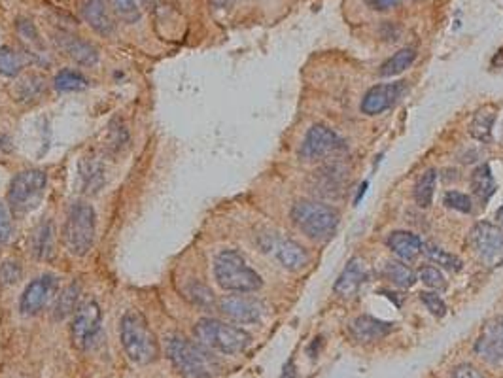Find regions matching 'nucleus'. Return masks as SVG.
I'll return each instance as SVG.
<instances>
[{"label":"nucleus","instance_id":"nucleus-45","mask_svg":"<svg viewBox=\"0 0 503 378\" xmlns=\"http://www.w3.org/2000/svg\"><path fill=\"white\" fill-rule=\"evenodd\" d=\"M157 4V0H142V6H144L146 10H153Z\"/></svg>","mask_w":503,"mask_h":378},{"label":"nucleus","instance_id":"nucleus-46","mask_svg":"<svg viewBox=\"0 0 503 378\" xmlns=\"http://www.w3.org/2000/svg\"><path fill=\"white\" fill-rule=\"evenodd\" d=\"M496 216H498V220H499V222L503 223V205L499 206V210H498V214H496Z\"/></svg>","mask_w":503,"mask_h":378},{"label":"nucleus","instance_id":"nucleus-39","mask_svg":"<svg viewBox=\"0 0 503 378\" xmlns=\"http://www.w3.org/2000/svg\"><path fill=\"white\" fill-rule=\"evenodd\" d=\"M420 301L424 303L426 308H428V310H430L436 318H443L445 314H447V305H445V301H443L437 293H433V291H422V293H420Z\"/></svg>","mask_w":503,"mask_h":378},{"label":"nucleus","instance_id":"nucleus-13","mask_svg":"<svg viewBox=\"0 0 503 378\" xmlns=\"http://www.w3.org/2000/svg\"><path fill=\"white\" fill-rule=\"evenodd\" d=\"M403 93H405V82L375 85L365 93L362 100V112L367 116H379L382 112L390 110L401 99Z\"/></svg>","mask_w":503,"mask_h":378},{"label":"nucleus","instance_id":"nucleus-19","mask_svg":"<svg viewBox=\"0 0 503 378\" xmlns=\"http://www.w3.org/2000/svg\"><path fill=\"white\" fill-rule=\"evenodd\" d=\"M80 180H82V188L87 195L99 193V189L104 185V163L99 156L90 153V156L82 157L80 161Z\"/></svg>","mask_w":503,"mask_h":378},{"label":"nucleus","instance_id":"nucleus-36","mask_svg":"<svg viewBox=\"0 0 503 378\" xmlns=\"http://www.w3.org/2000/svg\"><path fill=\"white\" fill-rule=\"evenodd\" d=\"M418 279L422 280L428 288H433V289L447 288V280H445L441 271L436 267H431V265H426V267L420 269Z\"/></svg>","mask_w":503,"mask_h":378},{"label":"nucleus","instance_id":"nucleus-1","mask_svg":"<svg viewBox=\"0 0 503 378\" xmlns=\"http://www.w3.org/2000/svg\"><path fill=\"white\" fill-rule=\"evenodd\" d=\"M119 339L129 360L136 365H150L157 362L161 354L153 329L150 328L144 314L139 310L125 312L119 323Z\"/></svg>","mask_w":503,"mask_h":378},{"label":"nucleus","instance_id":"nucleus-40","mask_svg":"<svg viewBox=\"0 0 503 378\" xmlns=\"http://www.w3.org/2000/svg\"><path fill=\"white\" fill-rule=\"evenodd\" d=\"M11 231H13V225H11V216L8 206L0 200V246L6 244L11 237Z\"/></svg>","mask_w":503,"mask_h":378},{"label":"nucleus","instance_id":"nucleus-24","mask_svg":"<svg viewBox=\"0 0 503 378\" xmlns=\"http://www.w3.org/2000/svg\"><path fill=\"white\" fill-rule=\"evenodd\" d=\"M471 189L481 202H488L496 193V180L492 176V171L488 165H481L473 171L471 176Z\"/></svg>","mask_w":503,"mask_h":378},{"label":"nucleus","instance_id":"nucleus-14","mask_svg":"<svg viewBox=\"0 0 503 378\" xmlns=\"http://www.w3.org/2000/svg\"><path fill=\"white\" fill-rule=\"evenodd\" d=\"M477 356L487 362H499L503 360V316L492 318L485 323L481 335L475 342Z\"/></svg>","mask_w":503,"mask_h":378},{"label":"nucleus","instance_id":"nucleus-26","mask_svg":"<svg viewBox=\"0 0 503 378\" xmlns=\"http://www.w3.org/2000/svg\"><path fill=\"white\" fill-rule=\"evenodd\" d=\"M436 180H437V173L433 168H428L424 173L420 174L416 178V184H414L413 195H414V202L420 206V208H430L431 200H433V193H436Z\"/></svg>","mask_w":503,"mask_h":378},{"label":"nucleus","instance_id":"nucleus-17","mask_svg":"<svg viewBox=\"0 0 503 378\" xmlns=\"http://www.w3.org/2000/svg\"><path fill=\"white\" fill-rule=\"evenodd\" d=\"M365 276H367V269H365L364 261L362 259H352L345 267L341 276L337 279L333 289H335L337 295H341L342 299H350V297H354L359 291L362 284L365 282Z\"/></svg>","mask_w":503,"mask_h":378},{"label":"nucleus","instance_id":"nucleus-44","mask_svg":"<svg viewBox=\"0 0 503 378\" xmlns=\"http://www.w3.org/2000/svg\"><path fill=\"white\" fill-rule=\"evenodd\" d=\"M237 0H212V4L216 8H229L231 4H235Z\"/></svg>","mask_w":503,"mask_h":378},{"label":"nucleus","instance_id":"nucleus-42","mask_svg":"<svg viewBox=\"0 0 503 378\" xmlns=\"http://www.w3.org/2000/svg\"><path fill=\"white\" fill-rule=\"evenodd\" d=\"M365 2H367V6H371L373 10L386 11V10H391V8H396L401 0H365Z\"/></svg>","mask_w":503,"mask_h":378},{"label":"nucleus","instance_id":"nucleus-35","mask_svg":"<svg viewBox=\"0 0 503 378\" xmlns=\"http://www.w3.org/2000/svg\"><path fill=\"white\" fill-rule=\"evenodd\" d=\"M21 59H19L16 51L8 48V45L0 48V74H4V76H17V74L21 72Z\"/></svg>","mask_w":503,"mask_h":378},{"label":"nucleus","instance_id":"nucleus-5","mask_svg":"<svg viewBox=\"0 0 503 378\" xmlns=\"http://www.w3.org/2000/svg\"><path fill=\"white\" fill-rule=\"evenodd\" d=\"M199 345L222 354H241L248 348L252 337L241 328L220 322L214 318H201L193 328Z\"/></svg>","mask_w":503,"mask_h":378},{"label":"nucleus","instance_id":"nucleus-28","mask_svg":"<svg viewBox=\"0 0 503 378\" xmlns=\"http://www.w3.org/2000/svg\"><path fill=\"white\" fill-rule=\"evenodd\" d=\"M45 91V80L40 74H28L23 80H19L16 85V99L19 102H31L36 100Z\"/></svg>","mask_w":503,"mask_h":378},{"label":"nucleus","instance_id":"nucleus-2","mask_svg":"<svg viewBox=\"0 0 503 378\" xmlns=\"http://www.w3.org/2000/svg\"><path fill=\"white\" fill-rule=\"evenodd\" d=\"M167 352L178 373L185 378H214L220 371L216 357L199 342H191L182 335L168 339Z\"/></svg>","mask_w":503,"mask_h":378},{"label":"nucleus","instance_id":"nucleus-32","mask_svg":"<svg viewBox=\"0 0 503 378\" xmlns=\"http://www.w3.org/2000/svg\"><path fill=\"white\" fill-rule=\"evenodd\" d=\"M129 146V131L121 119H114L108 127L107 148L112 156H118Z\"/></svg>","mask_w":503,"mask_h":378},{"label":"nucleus","instance_id":"nucleus-22","mask_svg":"<svg viewBox=\"0 0 503 378\" xmlns=\"http://www.w3.org/2000/svg\"><path fill=\"white\" fill-rule=\"evenodd\" d=\"M31 246H33L34 257H38V259L48 261L55 256V227H53V223H40L38 227L34 229Z\"/></svg>","mask_w":503,"mask_h":378},{"label":"nucleus","instance_id":"nucleus-12","mask_svg":"<svg viewBox=\"0 0 503 378\" xmlns=\"http://www.w3.org/2000/svg\"><path fill=\"white\" fill-rule=\"evenodd\" d=\"M220 312L237 323H256L263 316V305L247 295H225L220 301Z\"/></svg>","mask_w":503,"mask_h":378},{"label":"nucleus","instance_id":"nucleus-38","mask_svg":"<svg viewBox=\"0 0 503 378\" xmlns=\"http://www.w3.org/2000/svg\"><path fill=\"white\" fill-rule=\"evenodd\" d=\"M445 205L453 210L464 212V214H470L471 208H473V202L465 193H460V191H447L445 195Z\"/></svg>","mask_w":503,"mask_h":378},{"label":"nucleus","instance_id":"nucleus-16","mask_svg":"<svg viewBox=\"0 0 503 378\" xmlns=\"http://www.w3.org/2000/svg\"><path fill=\"white\" fill-rule=\"evenodd\" d=\"M82 17L95 33L108 36L114 33V19L104 0H82Z\"/></svg>","mask_w":503,"mask_h":378},{"label":"nucleus","instance_id":"nucleus-41","mask_svg":"<svg viewBox=\"0 0 503 378\" xmlns=\"http://www.w3.org/2000/svg\"><path fill=\"white\" fill-rule=\"evenodd\" d=\"M450 378H482V374L471 365H460L454 369V373Z\"/></svg>","mask_w":503,"mask_h":378},{"label":"nucleus","instance_id":"nucleus-43","mask_svg":"<svg viewBox=\"0 0 503 378\" xmlns=\"http://www.w3.org/2000/svg\"><path fill=\"white\" fill-rule=\"evenodd\" d=\"M11 150H13V144H11L10 136L0 133V156H8L11 153Z\"/></svg>","mask_w":503,"mask_h":378},{"label":"nucleus","instance_id":"nucleus-9","mask_svg":"<svg viewBox=\"0 0 503 378\" xmlns=\"http://www.w3.org/2000/svg\"><path fill=\"white\" fill-rule=\"evenodd\" d=\"M101 306L97 305L95 301H87L80 306L76 314H74L72 328H70V335H72V346L78 350H87L93 340L97 339V335L101 331Z\"/></svg>","mask_w":503,"mask_h":378},{"label":"nucleus","instance_id":"nucleus-34","mask_svg":"<svg viewBox=\"0 0 503 378\" xmlns=\"http://www.w3.org/2000/svg\"><path fill=\"white\" fill-rule=\"evenodd\" d=\"M110 6H112V11L121 21L129 23V25L139 23L140 8L134 0H110Z\"/></svg>","mask_w":503,"mask_h":378},{"label":"nucleus","instance_id":"nucleus-21","mask_svg":"<svg viewBox=\"0 0 503 378\" xmlns=\"http://www.w3.org/2000/svg\"><path fill=\"white\" fill-rule=\"evenodd\" d=\"M61 45L63 50L67 51V55L74 59L78 65L93 67L99 63V50L87 40H82L78 36H65V38H61Z\"/></svg>","mask_w":503,"mask_h":378},{"label":"nucleus","instance_id":"nucleus-10","mask_svg":"<svg viewBox=\"0 0 503 378\" xmlns=\"http://www.w3.org/2000/svg\"><path fill=\"white\" fill-rule=\"evenodd\" d=\"M342 148H345L342 140L330 127L313 125L308 129L305 140H303L299 156H301L303 161H322V159L330 157L331 153H335Z\"/></svg>","mask_w":503,"mask_h":378},{"label":"nucleus","instance_id":"nucleus-11","mask_svg":"<svg viewBox=\"0 0 503 378\" xmlns=\"http://www.w3.org/2000/svg\"><path fill=\"white\" fill-rule=\"evenodd\" d=\"M57 291V279L53 274H44L34 279L23 291L19 299V310L23 316H36L40 310H44L45 305L53 299Z\"/></svg>","mask_w":503,"mask_h":378},{"label":"nucleus","instance_id":"nucleus-31","mask_svg":"<svg viewBox=\"0 0 503 378\" xmlns=\"http://www.w3.org/2000/svg\"><path fill=\"white\" fill-rule=\"evenodd\" d=\"M90 85L87 78L84 74H80L78 70H70L65 68L55 76V90L63 91V93H72V91H82Z\"/></svg>","mask_w":503,"mask_h":378},{"label":"nucleus","instance_id":"nucleus-23","mask_svg":"<svg viewBox=\"0 0 503 378\" xmlns=\"http://www.w3.org/2000/svg\"><path fill=\"white\" fill-rule=\"evenodd\" d=\"M494 122H496V106H482L477 110V114L471 119L470 125V134L475 140L481 142H488L492 136Z\"/></svg>","mask_w":503,"mask_h":378},{"label":"nucleus","instance_id":"nucleus-20","mask_svg":"<svg viewBox=\"0 0 503 378\" xmlns=\"http://www.w3.org/2000/svg\"><path fill=\"white\" fill-rule=\"evenodd\" d=\"M386 244L403 261H414L422 254V240L409 231H394L386 240Z\"/></svg>","mask_w":503,"mask_h":378},{"label":"nucleus","instance_id":"nucleus-4","mask_svg":"<svg viewBox=\"0 0 503 378\" xmlns=\"http://www.w3.org/2000/svg\"><path fill=\"white\" fill-rule=\"evenodd\" d=\"M214 279L220 288L237 293H250L263 286L261 276L248 267L247 259L235 250L220 252L214 259Z\"/></svg>","mask_w":503,"mask_h":378},{"label":"nucleus","instance_id":"nucleus-3","mask_svg":"<svg viewBox=\"0 0 503 378\" xmlns=\"http://www.w3.org/2000/svg\"><path fill=\"white\" fill-rule=\"evenodd\" d=\"M291 222L314 242H328L339 227L335 208L316 200H297L291 208Z\"/></svg>","mask_w":503,"mask_h":378},{"label":"nucleus","instance_id":"nucleus-6","mask_svg":"<svg viewBox=\"0 0 503 378\" xmlns=\"http://www.w3.org/2000/svg\"><path fill=\"white\" fill-rule=\"evenodd\" d=\"M97 234V216L93 206L76 202L63 225V242L72 256L84 257L93 248Z\"/></svg>","mask_w":503,"mask_h":378},{"label":"nucleus","instance_id":"nucleus-33","mask_svg":"<svg viewBox=\"0 0 503 378\" xmlns=\"http://www.w3.org/2000/svg\"><path fill=\"white\" fill-rule=\"evenodd\" d=\"M422 252H424L426 256H428V259L433 263H437V265H441L443 269H448V271H460L462 269V261H460L458 257L453 256V254H448V252L441 250L439 246L436 244H422Z\"/></svg>","mask_w":503,"mask_h":378},{"label":"nucleus","instance_id":"nucleus-37","mask_svg":"<svg viewBox=\"0 0 503 378\" xmlns=\"http://www.w3.org/2000/svg\"><path fill=\"white\" fill-rule=\"evenodd\" d=\"M21 265L17 261H4L0 265V286H13L21 280Z\"/></svg>","mask_w":503,"mask_h":378},{"label":"nucleus","instance_id":"nucleus-15","mask_svg":"<svg viewBox=\"0 0 503 378\" xmlns=\"http://www.w3.org/2000/svg\"><path fill=\"white\" fill-rule=\"evenodd\" d=\"M261 248L265 252L273 250L274 257L278 259V263L288 271H301L307 267L308 254L301 244H297L296 240L282 239V240H269L263 242Z\"/></svg>","mask_w":503,"mask_h":378},{"label":"nucleus","instance_id":"nucleus-29","mask_svg":"<svg viewBox=\"0 0 503 378\" xmlns=\"http://www.w3.org/2000/svg\"><path fill=\"white\" fill-rule=\"evenodd\" d=\"M16 28L23 44H27L28 53H31V55H42L44 44H42V38H40V34L38 31H36V27H34V23L31 21V19H19Z\"/></svg>","mask_w":503,"mask_h":378},{"label":"nucleus","instance_id":"nucleus-8","mask_svg":"<svg viewBox=\"0 0 503 378\" xmlns=\"http://www.w3.org/2000/svg\"><path fill=\"white\" fill-rule=\"evenodd\" d=\"M471 246L479 261L488 269L503 265V229L490 222H479L471 229Z\"/></svg>","mask_w":503,"mask_h":378},{"label":"nucleus","instance_id":"nucleus-25","mask_svg":"<svg viewBox=\"0 0 503 378\" xmlns=\"http://www.w3.org/2000/svg\"><path fill=\"white\" fill-rule=\"evenodd\" d=\"M414 59H416V51H414L413 48H403V50H399L397 53H394L388 61L380 65L379 76L390 78V76H397V74L405 72V70L413 65Z\"/></svg>","mask_w":503,"mask_h":378},{"label":"nucleus","instance_id":"nucleus-27","mask_svg":"<svg viewBox=\"0 0 503 378\" xmlns=\"http://www.w3.org/2000/svg\"><path fill=\"white\" fill-rule=\"evenodd\" d=\"M80 291H82V288H80L78 282L68 284L67 288L63 289L55 301V308H53V318L55 320H65L67 316L74 314L76 305H78Z\"/></svg>","mask_w":503,"mask_h":378},{"label":"nucleus","instance_id":"nucleus-7","mask_svg":"<svg viewBox=\"0 0 503 378\" xmlns=\"http://www.w3.org/2000/svg\"><path fill=\"white\" fill-rule=\"evenodd\" d=\"M45 185H48V176L44 171L38 168H28L23 171L11 180L10 191H8V200L11 208L19 212L33 210L38 206V202L44 197Z\"/></svg>","mask_w":503,"mask_h":378},{"label":"nucleus","instance_id":"nucleus-30","mask_svg":"<svg viewBox=\"0 0 503 378\" xmlns=\"http://www.w3.org/2000/svg\"><path fill=\"white\" fill-rule=\"evenodd\" d=\"M384 276L397 288H411L416 282V274L399 261H388L384 265Z\"/></svg>","mask_w":503,"mask_h":378},{"label":"nucleus","instance_id":"nucleus-18","mask_svg":"<svg viewBox=\"0 0 503 378\" xmlns=\"http://www.w3.org/2000/svg\"><path fill=\"white\" fill-rule=\"evenodd\" d=\"M394 331V325L373 316H358L350 323V333L359 342H375Z\"/></svg>","mask_w":503,"mask_h":378}]
</instances>
